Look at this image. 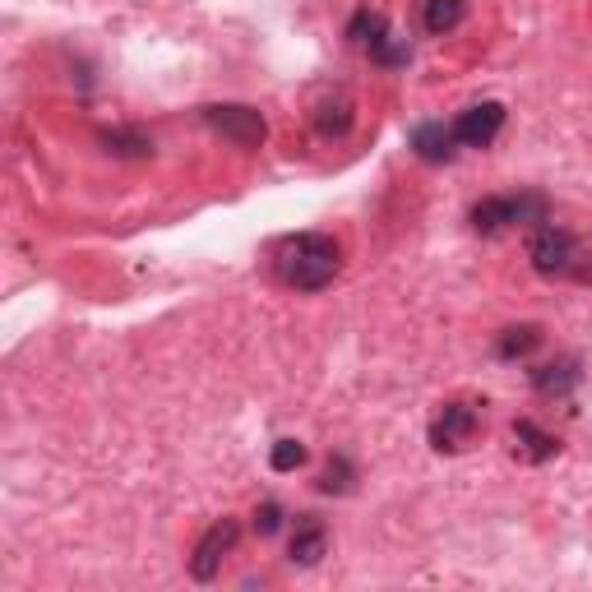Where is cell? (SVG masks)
Returning a JSON list of instances; mask_svg holds the SVG:
<instances>
[{
  "mask_svg": "<svg viewBox=\"0 0 592 592\" xmlns=\"http://www.w3.org/2000/svg\"><path fill=\"white\" fill-rule=\"evenodd\" d=\"M273 269L297 292H324L343 273V250L324 231H297L273 250Z\"/></svg>",
  "mask_w": 592,
  "mask_h": 592,
  "instance_id": "cell-1",
  "label": "cell"
},
{
  "mask_svg": "<svg viewBox=\"0 0 592 592\" xmlns=\"http://www.w3.org/2000/svg\"><path fill=\"white\" fill-rule=\"evenodd\" d=\"M528 260L542 278L555 282H592V246L583 237H574L570 227H537L528 237Z\"/></svg>",
  "mask_w": 592,
  "mask_h": 592,
  "instance_id": "cell-2",
  "label": "cell"
},
{
  "mask_svg": "<svg viewBox=\"0 0 592 592\" xmlns=\"http://www.w3.org/2000/svg\"><path fill=\"white\" fill-rule=\"evenodd\" d=\"M551 222V199L542 190H513V195H486L472 204V231L477 237H500L509 227L537 231Z\"/></svg>",
  "mask_w": 592,
  "mask_h": 592,
  "instance_id": "cell-3",
  "label": "cell"
},
{
  "mask_svg": "<svg viewBox=\"0 0 592 592\" xmlns=\"http://www.w3.org/2000/svg\"><path fill=\"white\" fill-rule=\"evenodd\" d=\"M481 407L486 403H477V398H449L430 422V449L435 454H463L477 440V430H481Z\"/></svg>",
  "mask_w": 592,
  "mask_h": 592,
  "instance_id": "cell-4",
  "label": "cell"
},
{
  "mask_svg": "<svg viewBox=\"0 0 592 592\" xmlns=\"http://www.w3.org/2000/svg\"><path fill=\"white\" fill-rule=\"evenodd\" d=\"M204 125L218 131L227 144H237V148H260L264 135H269L264 116L255 107H246V102H218V107H204Z\"/></svg>",
  "mask_w": 592,
  "mask_h": 592,
  "instance_id": "cell-5",
  "label": "cell"
},
{
  "mask_svg": "<svg viewBox=\"0 0 592 592\" xmlns=\"http://www.w3.org/2000/svg\"><path fill=\"white\" fill-rule=\"evenodd\" d=\"M237 537H241V523H237V519H218V523L195 542L190 574H195L199 583H214L218 570H222V560L231 555V547H237Z\"/></svg>",
  "mask_w": 592,
  "mask_h": 592,
  "instance_id": "cell-6",
  "label": "cell"
},
{
  "mask_svg": "<svg viewBox=\"0 0 592 592\" xmlns=\"http://www.w3.org/2000/svg\"><path fill=\"white\" fill-rule=\"evenodd\" d=\"M500 131H505V107L500 102H472V107L458 112V121H454L458 148H491Z\"/></svg>",
  "mask_w": 592,
  "mask_h": 592,
  "instance_id": "cell-7",
  "label": "cell"
},
{
  "mask_svg": "<svg viewBox=\"0 0 592 592\" xmlns=\"http://www.w3.org/2000/svg\"><path fill=\"white\" fill-rule=\"evenodd\" d=\"M412 153H417L422 163L430 167H445L458 158V135H454V125L445 121H422V125H412V135H407Z\"/></svg>",
  "mask_w": 592,
  "mask_h": 592,
  "instance_id": "cell-8",
  "label": "cell"
},
{
  "mask_svg": "<svg viewBox=\"0 0 592 592\" xmlns=\"http://www.w3.org/2000/svg\"><path fill=\"white\" fill-rule=\"evenodd\" d=\"M528 380H532L537 394H547V398H570L579 384H583V366H579V356H555V362H547V366H532Z\"/></svg>",
  "mask_w": 592,
  "mask_h": 592,
  "instance_id": "cell-9",
  "label": "cell"
},
{
  "mask_svg": "<svg viewBox=\"0 0 592 592\" xmlns=\"http://www.w3.org/2000/svg\"><path fill=\"white\" fill-rule=\"evenodd\" d=\"M288 555H292V564H301V570H315V564L329 555V532L320 523V513H297Z\"/></svg>",
  "mask_w": 592,
  "mask_h": 592,
  "instance_id": "cell-10",
  "label": "cell"
},
{
  "mask_svg": "<svg viewBox=\"0 0 592 592\" xmlns=\"http://www.w3.org/2000/svg\"><path fill=\"white\" fill-rule=\"evenodd\" d=\"M390 38H394V29H390V19H384V10L362 6V10H356V14L347 19V42H352V46H362V51H371V56H375V51H380L384 42H390Z\"/></svg>",
  "mask_w": 592,
  "mask_h": 592,
  "instance_id": "cell-11",
  "label": "cell"
},
{
  "mask_svg": "<svg viewBox=\"0 0 592 592\" xmlns=\"http://www.w3.org/2000/svg\"><path fill=\"white\" fill-rule=\"evenodd\" d=\"M513 449H519L528 463H551L560 454V440L547 426H537L532 417H519L513 422Z\"/></svg>",
  "mask_w": 592,
  "mask_h": 592,
  "instance_id": "cell-12",
  "label": "cell"
},
{
  "mask_svg": "<svg viewBox=\"0 0 592 592\" xmlns=\"http://www.w3.org/2000/svg\"><path fill=\"white\" fill-rule=\"evenodd\" d=\"M542 324H509L500 339H496V356L500 362H523V356H532L537 347H542Z\"/></svg>",
  "mask_w": 592,
  "mask_h": 592,
  "instance_id": "cell-13",
  "label": "cell"
},
{
  "mask_svg": "<svg viewBox=\"0 0 592 592\" xmlns=\"http://www.w3.org/2000/svg\"><path fill=\"white\" fill-rule=\"evenodd\" d=\"M463 14H468V0H426V33L430 38H445V33H454L458 23H463Z\"/></svg>",
  "mask_w": 592,
  "mask_h": 592,
  "instance_id": "cell-14",
  "label": "cell"
},
{
  "mask_svg": "<svg viewBox=\"0 0 592 592\" xmlns=\"http://www.w3.org/2000/svg\"><path fill=\"white\" fill-rule=\"evenodd\" d=\"M352 486H356V463H352L347 454H333L329 468L320 472V491H324V496H347Z\"/></svg>",
  "mask_w": 592,
  "mask_h": 592,
  "instance_id": "cell-15",
  "label": "cell"
},
{
  "mask_svg": "<svg viewBox=\"0 0 592 592\" xmlns=\"http://www.w3.org/2000/svg\"><path fill=\"white\" fill-rule=\"evenodd\" d=\"M102 144H107V153H116V158H148L153 153V139L144 131H107Z\"/></svg>",
  "mask_w": 592,
  "mask_h": 592,
  "instance_id": "cell-16",
  "label": "cell"
},
{
  "mask_svg": "<svg viewBox=\"0 0 592 592\" xmlns=\"http://www.w3.org/2000/svg\"><path fill=\"white\" fill-rule=\"evenodd\" d=\"M347 125H352V102H324V107L315 112V131L324 135V139H339V135H347Z\"/></svg>",
  "mask_w": 592,
  "mask_h": 592,
  "instance_id": "cell-17",
  "label": "cell"
},
{
  "mask_svg": "<svg viewBox=\"0 0 592 592\" xmlns=\"http://www.w3.org/2000/svg\"><path fill=\"white\" fill-rule=\"evenodd\" d=\"M305 463V445L301 440H278L273 449H269V468L273 472H297Z\"/></svg>",
  "mask_w": 592,
  "mask_h": 592,
  "instance_id": "cell-18",
  "label": "cell"
},
{
  "mask_svg": "<svg viewBox=\"0 0 592 592\" xmlns=\"http://www.w3.org/2000/svg\"><path fill=\"white\" fill-rule=\"evenodd\" d=\"M282 528V505L278 500H264L260 509H255V532H260V537H273Z\"/></svg>",
  "mask_w": 592,
  "mask_h": 592,
  "instance_id": "cell-19",
  "label": "cell"
}]
</instances>
